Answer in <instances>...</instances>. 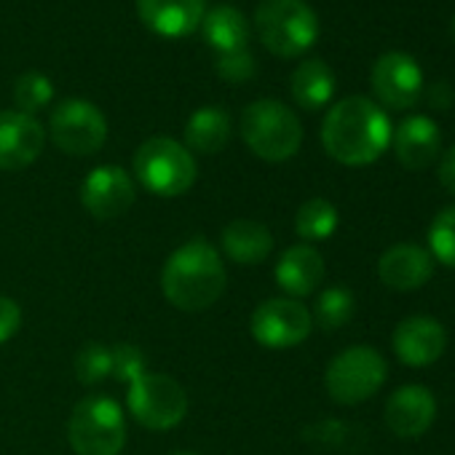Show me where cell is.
Returning <instances> with one entry per match:
<instances>
[{
    "label": "cell",
    "instance_id": "f1b7e54d",
    "mask_svg": "<svg viewBox=\"0 0 455 455\" xmlns=\"http://www.w3.org/2000/svg\"><path fill=\"white\" fill-rule=\"evenodd\" d=\"M145 354L132 343H116L113 346V378L121 383H134L140 375H145Z\"/></svg>",
    "mask_w": 455,
    "mask_h": 455
},
{
    "label": "cell",
    "instance_id": "836d02e7",
    "mask_svg": "<svg viewBox=\"0 0 455 455\" xmlns=\"http://www.w3.org/2000/svg\"><path fill=\"white\" fill-rule=\"evenodd\" d=\"M452 38H455V17H452Z\"/></svg>",
    "mask_w": 455,
    "mask_h": 455
},
{
    "label": "cell",
    "instance_id": "484cf974",
    "mask_svg": "<svg viewBox=\"0 0 455 455\" xmlns=\"http://www.w3.org/2000/svg\"><path fill=\"white\" fill-rule=\"evenodd\" d=\"M113 375V346L86 343L76 356V378L84 386H97Z\"/></svg>",
    "mask_w": 455,
    "mask_h": 455
},
{
    "label": "cell",
    "instance_id": "ba28073f",
    "mask_svg": "<svg viewBox=\"0 0 455 455\" xmlns=\"http://www.w3.org/2000/svg\"><path fill=\"white\" fill-rule=\"evenodd\" d=\"M126 407L142 428L169 431L185 420L188 394L172 375L145 372L134 383H129Z\"/></svg>",
    "mask_w": 455,
    "mask_h": 455
},
{
    "label": "cell",
    "instance_id": "7402d4cb",
    "mask_svg": "<svg viewBox=\"0 0 455 455\" xmlns=\"http://www.w3.org/2000/svg\"><path fill=\"white\" fill-rule=\"evenodd\" d=\"M201 33L217 54L247 49L250 41V25L244 14L234 6H214L212 12H206L201 20Z\"/></svg>",
    "mask_w": 455,
    "mask_h": 455
},
{
    "label": "cell",
    "instance_id": "d4e9b609",
    "mask_svg": "<svg viewBox=\"0 0 455 455\" xmlns=\"http://www.w3.org/2000/svg\"><path fill=\"white\" fill-rule=\"evenodd\" d=\"M354 311H356L354 295L346 287H330L316 298V308L311 316L322 330L332 332V330H340L343 324H348Z\"/></svg>",
    "mask_w": 455,
    "mask_h": 455
},
{
    "label": "cell",
    "instance_id": "f546056e",
    "mask_svg": "<svg viewBox=\"0 0 455 455\" xmlns=\"http://www.w3.org/2000/svg\"><path fill=\"white\" fill-rule=\"evenodd\" d=\"M217 73L228 81V84H244L255 76V60L250 49H239V52H228V54H217L214 62Z\"/></svg>",
    "mask_w": 455,
    "mask_h": 455
},
{
    "label": "cell",
    "instance_id": "ffe728a7",
    "mask_svg": "<svg viewBox=\"0 0 455 455\" xmlns=\"http://www.w3.org/2000/svg\"><path fill=\"white\" fill-rule=\"evenodd\" d=\"M324 274H327L324 258L311 244H295V247H290L276 260V268H274L276 284L290 298H295V300L316 292L319 284L324 282Z\"/></svg>",
    "mask_w": 455,
    "mask_h": 455
},
{
    "label": "cell",
    "instance_id": "9a60e30c",
    "mask_svg": "<svg viewBox=\"0 0 455 455\" xmlns=\"http://www.w3.org/2000/svg\"><path fill=\"white\" fill-rule=\"evenodd\" d=\"M394 354L410 367L434 364L447 346V332L434 316H407L391 335Z\"/></svg>",
    "mask_w": 455,
    "mask_h": 455
},
{
    "label": "cell",
    "instance_id": "d6986e66",
    "mask_svg": "<svg viewBox=\"0 0 455 455\" xmlns=\"http://www.w3.org/2000/svg\"><path fill=\"white\" fill-rule=\"evenodd\" d=\"M220 247L225 258L234 260L236 266H260L274 252V234L268 231V225L258 220L239 217L222 228Z\"/></svg>",
    "mask_w": 455,
    "mask_h": 455
},
{
    "label": "cell",
    "instance_id": "d6a6232c",
    "mask_svg": "<svg viewBox=\"0 0 455 455\" xmlns=\"http://www.w3.org/2000/svg\"><path fill=\"white\" fill-rule=\"evenodd\" d=\"M172 455H198V452H190V450H177V452H172Z\"/></svg>",
    "mask_w": 455,
    "mask_h": 455
},
{
    "label": "cell",
    "instance_id": "44dd1931",
    "mask_svg": "<svg viewBox=\"0 0 455 455\" xmlns=\"http://www.w3.org/2000/svg\"><path fill=\"white\" fill-rule=\"evenodd\" d=\"M231 132H234V124H231L228 110L209 105V108H198L188 118L185 142H188V150L214 156V153L225 150V145L231 142Z\"/></svg>",
    "mask_w": 455,
    "mask_h": 455
},
{
    "label": "cell",
    "instance_id": "52a82bcc",
    "mask_svg": "<svg viewBox=\"0 0 455 455\" xmlns=\"http://www.w3.org/2000/svg\"><path fill=\"white\" fill-rule=\"evenodd\" d=\"M386 378L388 364L383 354L370 346H351L327 364L324 386L338 404H359L375 396Z\"/></svg>",
    "mask_w": 455,
    "mask_h": 455
},
{
    "label": "cell",
    "instance_id": "83f0119b",
    "mask_svg": "<svg viewBox=\"0 0 455 455\" xmlns=\"http://www.w3.org/2000/svg\"><path fill=\"white\" fill-rule=\"evenodd\" d=\"M428 247L434 260L455 268V206H447L434 217L428 228Z\"/></svg>",
    "mask_w": 455,
    "mask_h": 455
},
{
    "label": "cell",
    "instance_id": "5b68a950",
    "mask_svg": "<svg viewBox=\"0 0 455 455\" xmlns=\"http://www.w3.org/2000/svg\"><path fill=\"white\" fill-rule=\"evenodd\" d=\"M134 177L158 198L188 193L198 177L193 153L172 137H150L134 153Z\"/></svg>",
    "mask_w": 455,
    "mask_h": 455
},
{
    "label": "cell",
    "instance_id": "7c38bea8",
    "mask_svg": "<svg viewBox=\"0 0 455 455\" xmlns=\"http://www.w3.org/2000/svg\"><path fill=\"white\" fill-rule=\"evenodd\" d=\"M372 92L391 110H407L423 92V70L407 52H386L372 65Z\"/></svg>",
    "mask_w": 455,
    "mask_h": 455
},
{
    "label": "cell",
    "instance_id": "277c9868",
    "mask_svg": "<svg viewBox=\"0 0 455 455\" xmlns=\"http://www.w3.org/2000/svg\"><path fill=\"white\" fill-rule=\"evenodd\" d=\"M255 28L263 46L282 60L306 54L319 38V20L306 0H260Z\"/></svg>",
    "mask_w": 455,
    "mask_h": 455
},
{
    "label": "cell",
    "instance_id": "8fae6325",
    "mask_svg": "<svg viewBox=\"0 0 455 455\" xmlns=\"http://www.w3.org/2000/svg\"><path fill=\"white\" fill-rule=\"evenodd\" d=\"M137 201V188L124 166L105 164L86 174L81 182V204L94 220H116Z\"/></svg>",
    "mask_w": 455,
    "mask_h": 455
},
{
    "label": "cell",
    "instance_id": "e0dca14e",
    "mask_svg": "<svg viewBox=\"0 0 455 455\" xmlns=\"http://www.w3.org/2000/svg\"><path fill=\"white\" fill-rule=\"evenodd\" d=\"M137 14L161 38H185L206 14L204 0H137Z\"/></svg>",
    "mask_w": 455,
    "mask_h": 455
},
{
    "label": "cell",
    "instance_id": "30bf717a",
    "mask_svg": "<svg viewBox=\"0 0 455 455\" xmlns=\"http://www.w3.org/2000/svg\"><path fill=\"white\" fill-rule=\"evenodd\" d=\"M314 330L311 311L295 298H271L252 311L250 332L271 351H284L300 346Z\"/></svg>",
    "mask_w": 455,
    "mask_h": 455
},
{
    "label": "cell",
    "instance_id": "2e32d148",
    "mask_svg": "<svg viewBox=\"0 0 455 455\" xmlns=\"http://www.w3.org/2000/svg\"><path fill=\"white\" fill-rule=\"evenodd\" d=\"M378 276L388 290L412 292L434 276V258L418 244H396L380 255Z\"/></svg>",
    "mask_w": 455,
    "mask_h": 455
},
{
    "label": "cell",
    "instance_id": "6da1fadb",
    "mask_svg": "<svg viewBox=\"0 0 455 455\" xmlns=\"http://www.w3.org/2000/svg\"><path fill=\"white\" fill-rule=\"evenodd\" d=\"M388 116L367 97H346L330 108L322 124V145L346 166H367L391 145Z\"/></svg>",
    "mask_w": 455,
    "mask_h": 455
},
{
    "label": "cell",
    "instance_id": "ac0fdd59",
    "mask_svg": "<svg viewBox=\"0 0 455 455\" xmlns=\"http://www.w3.org/2000/svg\"><path fill=\"white\" fill-rule=\"evenodd\" d=\"M391 145H394L396 161L404 169L418 172L436 161L439 148H442V132L428 116H410L391 134Z\"/></svg>",
    "mask_w": 455,
    "mask_h": 455
},
{
    "label": "cell",
    "instance_id": "1f68e13d",
    "mask_svg": "<svg viewBox=\"0 0 455 455\" xmlns=\"http://www.w3.org/2000/svg\"><path fill=\"white\" fill-rule=\"evenodd\" d=\"M439 182L455 196V145L442 156V164H439Z\"/></svg>",
    "mask_w": 455,
    "mask_h": 455
},
{
    "label": "cell",
    "instance_id": "9c48e42d",
    "mask_svg": "<svg viewBox=\"0 0 455 455\" xmlns=\"http://www.w3.org/2000/svg\"><path fill=\"white\" fill-rule=\"evenodd\" d=\"M49 132L54 145L68 156H94L108 140V121L102 110L86 100H65L54 108Z\"/></svg>",
    "mask_w": 455,
    "mask_h": 455
},
{
    "label": "cell",
    "instance_id": "7a4b0ae2",
    "mask_svg": "<svg viewBox=\"0 0 455 455\" xmlns=\"http://www.w3.org/2000/svg\"><path fill=\"white\" fill-rule=\"evenodd\" d=\"M228 284V274L222 258L214 244L204 236H196L180 244L164 263L161 271V290L164 298L188 314H198L212 308Z\"/></svg>",
    "mask_w": 455,
    "mask_h": 455
},
{
    "label": "cell",
    "instance_id": "8992f818",
    "mask_svg": "<svg viewBox=\"0 0 455 455\" xmlns=\"http://www.w3.org/2000/svg\"><path fill=\"white\" fill-rule=\"evenodd\" d=\"M68 442L76 455H121L126 444V412L110 396H86L70 412Z\"/></svg>",
    "mask_w": 455,
    "mask_h": 455
},
{
    "label": "cell",
    "instance_id": "4fadbf2b",
    "mask_svg": "<svg viewBox=\"0 0 455 455\" xmlns=\"http://www.w3.org/2000/svg\"><path fill=\"white\" fill-rule=\"evenodd\" d=\"M46 145V132L36 116L0 110V172H20L38 161Z\"/></svg>",
    "mask_w": 455,
    "mask_h": 455
},
{
    "label": "cell",
    "instance_id": "4dcf8cb0",
    "mask_svg": "<svg viewBox=\"0 0 455 455\" xmlns=\"http://www.w3.org/2000/svg\"><path fill=\"white\" fill-rule=\"evenodd\" d=\"M22 327V308L14 298L0 295V343L12 340Z\"/></svg>",
    "mask_w": 455,
    "mask_h": 455
},
{
    "label": "cell",
    "instance_id": "cb8c5ba5",
    "mask_svg": "<svg viewBox=\"0 0 455 455\" xmlns=\"http://www.w3.org/2000/svg\"><path fill=\"white\" fill-rule=\"evenodd\" d=\"M338 206L322 196H314L306 204H300L295 214V234L303 242H327L338 231Z\"/></svg>",
    "mask_w": 455,
    "mask_h": 455
},
{
    "label": "cell",
    "instance_id": "5bb4252c",
    "mask_svg": "<svg viewBox=\"0 0 455 455\" xmlns=\"http://www.w3.org/2000/svg\"><path fill=\"white\" fill-rule=\"evenodd\" d=\"M386 426L394 436L415 439L423 436L436 418V399L426 386L407 383L396 388L386 402Z\"/></svg>",
    "mask_w": 455,
    "mask_h": 455
},
{
    "label": "cell",
    "instance_id": "603a6c76",
    "mask_svg": "<svg viewBox=\"0 0 455 455\" xmlns=\"http://www.w3.org/2000/svg\"><path fill=\"white\" fill-rule=\"evenodd\" d=\"M290 89L303 110H322L335 94V73L322 60H306L292 73Z\"/></svg>",
    "mask_w": 455,
    "mask_h": 455
},
{
    "label": "cell",
    "instance_id": "4316f807",
    "mask_svg": "<svg viewBox=\"0 0 455 455\" xmlns=\"http://www.w3.org/2000/svg\"><path fill=\"white\" fill-rule=\"evenodd\" d=\"M54 100V86L52 81L44 76V73H25L17 78V86H14V102H17V110L25 113V116H36L41 113L49 102Z\"/></svg>",
    "mask_w": 455,
    "mask_h": 455
},
{
    "label": "cell",
    "instance_id": "3957f363",
    "mask_svg": "<svg viewBox=\"0 0 455 455\" xmlns=\"http://www.w3.org/2000/svg\"><path fill=\"white\" fill-rule=\"evenodd\" d=\"M239 129L247 148L268 164L290 161L303 145L300 118L279 100H258L247 105Z\"/></svg>",
    "mask_w": 455,
    "mask_h": 455
}]
</instances>
